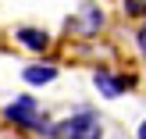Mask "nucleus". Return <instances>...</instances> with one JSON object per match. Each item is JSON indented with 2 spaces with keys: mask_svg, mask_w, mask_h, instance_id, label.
<instances>
[{
  "mask_svg": "<svg viewBox=\"0 0 146 139\" xmlns=\"http://www.w3.org/2000/svg\"><path fill=\"white\" fill-rule=\"evenodd\" d=\"M4 121L18 125V128H29V132H43V136H50V128H54V121L39 111V104L32 96H14L4 107Z\"/></svg>",
  "mask_w": 146,
  "mask_h": 139,
  "instance_id": "nucleus-2",
  "label": "nucleus"
},
{
  "mask_svg": "<svg viewBox=\"0 0 146 139\" xmlns=\"http://www.w3.org/2000/svg\"><path fill=\"white\" fill-rule=\"evenodd\" d=\"M121 11L128 18H146V0H121Z\"/></svg>",
  "mask_w": 146,
  "mask_h": 139,
  "instance_id": "nucleus-7",
  "label": "nucleus"
},
{
  "mask_svg": "<svg viewBox=\"0 0 146 139\" xmlns=\"http://www.w3.org/2000/svg\"><path fill=\"white\" fill-rule=\"evenodd\" d=\"M14 39H18L21 47L36 50V54H43V50L50 47V36L43 32V29H32V25H21V29H14Z\"/></svg>",
  "mask_w": 146,
  "mask_h": 139,
  "instance_id": "nucleus-5",
  "label": "nucleus"
},
{
  "mask_svg": "<svg viewBox=\"0 0 146 139\" xmlns=\"http://www.w3.org/2000/svg\"><path fill=\"white\" fill-rule=\"evenodd\" d=\"M93 86H96V93H100V96L118 100V96H125V93L135 86V78H132V75H114V71L100 68V71H93Z\"/></svg>",
  "mask_w": 146,
  "mask_h": 139,
  "instance_id": "nucleus-4",
  "label": "nucleus"
},
{
  "mask_svg": "<svg viewBox=\"0 0 146 139\" xmlns=\"http://www.w3.org/2000/svg\"><path fill=\"white\" fill-rule=\"evenodd\" d=\"M135 139H146V118L139 121V128H135Z\"/></svg>",
  "mask_w": 146,
  "mask_h": 139,
  "instance_id": "nucleus-9",
  "label": "nucleus"
},
{
  "mask_svg": "<svg viewBox=\"0 0 146 139\" xmlns=\"http://www.w3.org/2000/svg\"><path fill=\"white\" fill-rule=\"evenodd\" d=\"M135 47H139V54L146 57V21H143L139 29H135Z\"/></svg>",
  "mask_w": 146,
  "mask_h": 139,
  "instance_id": "nucleus-8",
  "label": "nucleus"
},
{
  "mask_svg": "<svg viewBox=\"0 0 146 139\" xmlns=\"http://www.w3.org/2000/svg\"><path fill=\"white\" fill-rule=\"evenodd\" d=\"M46 139H104V121L96 111H75L68 118L54 121Z\"/></svg>",
  "mask_w": 146,
  "mask_h": 139,
  "instance_id": "nucleus-1",
  "label": "nucleus"
},
{
  "mask_svg": "<svg viewBox=\"0 0 146 139\" xmlns=\"http://www.w3.org/2000/svg\"><path fill=\"white\" fill-rule=\"evenodd\" d=\"M21 78H25L29 86H46V82L57 78V68L54 64H29V68L21 71Z\"/></svg>",
  "mask_w": 146,
  "mask_h": 139,
  "instance_id": "nucleus-6",
  "label": "nucleus"
},
{
  "mask_svg": "<svg viewBox=\"0 0 146 139\" xmlns=\"http://www.w3.org/2000/svg\"><path fill=\"white\" fill-rule=\"evenodd\" d=\"M104 7L100 4H82L78 7V14L75 18H68V32H75V36H96L100 29H104Z\"/></svg>",
  "mask_w": 146,
  "mask_h": 139,
  "instance_id": "nucleus-3",
  "label": "nucleus"
}]
</instances>
